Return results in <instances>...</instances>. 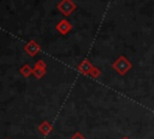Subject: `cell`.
<instances>
[{"label": "cell", "instance_id": "obj_1", "mask_svg": "<svg viewBox=\"0 0 154 139\" xmlns=\"http://www.w3.org/2000/svg\"><path fill=\"white\" fill-rule=\"evenodd\" d=\"M75 4L71 1V0H61L58 5V8L65 15V16H69L73 10H75Z\"/></svg>", "mask_w": 154, "mask_h": 139}, {"label": "cell", "instance_id": "obj_2", "mask_svg": "<svg viewBox=\"0 0 154 139\" xmlns=\"http://www.w3.org/2000/svg\"><path fill=\"white\" fill-rule=\"evenodd\" d=\"M114 69L118 71V73H120V74H124L129 68H130V64H129V62L125 59V58H119L116 63H114Z\"/></svg>", "mask_w": 154, "mask_h": 139}, {"label": "cell", "instance_id": "obj_3", "mask_svg": "<svg viewBox=\"0 0 154 139\" xmlns=\"http://www.w3.org/2000/svg\"><path fill=\"white\" fill-rule=\"evenodd\" d=\"M24 51H25L28 54H30L31 57H34V56H35V54H37V52L40 51V46L36 44V41L31 40V41H29V42L25 45Z\"/></svg>", "mask_w": 154, "mask_h": 139}, {"label": "cell", "instance_id": "obj_4", "mask_svg": "<svg viewBox=\"0 0 154 139\" xmlns=\"http://www.w3.org/2000/svg\"><path fill=\"white\" fill-rule=\"evenodd\" d=\"M71 29H72V25H71L70 22H67L66 19L60 21V22L58 23V25H57V30H58L59 33H61V34H67Z\"/></svg>", "mask_w": 154, "mask_h": 139}, {"label": "cell", "instance_id": "obj_5", "mask_svg": "<svg viewBox=\"0 0 154 139\" xmlns=\"http://www.w3.org/2000/svg\"><path fill=\"white\" fill-rule=\"evenodd\" d=\"M91 69H93V66H91V64H90L88 60H83V62L79 64V66H78V70L82 71L83 74H90Z\"/></svg>", "mask_w": 154, "mask_h": 139}, {"label": "cell", "instance_id": "obj_6", "mask_svg": "<svg viewBox=\"0 0 154 139\" xmlns=\"http://www.w3.org/2000/svg\"><path fill=\"white\" fill-rule=\"evenodd\" d=\"M20 74H23V76L28 77L30 74H32V69H31L28 64H25V65H23V66L20 68Z\"/></svg>", "mask_w": 154, "mask_h": 139}, {"label": "cell", "instance_id": "obj_7", "mask_svg": "<svg viewBox=\"0 0 154 139\" xmlns=\"http://www.w3.org/2000/svg\"><path fill=\"white\" fill-rule=\"evenodd\" d=\"M40 128V131L43 133V134H48L49 132H51V129H52V127H51V124H48V122H42V124L38 127Z\"/></svg>", "mask_w": 154, "mask_h": 139}, {"label": "cell", "instance_id": "obj_8", "mask_svg": "<svg viewBox=\"0 0 154 139\" xmlns=\"http://www.w3.org/2000/svg\"><path fill=\"white\" fill-rule=\"evenodd\" d=\"M32 74H35V76L37 77V79H40V77H42L43 76V74H45V69H41V68H34L32 69Z\"/></svg>", "mask_w": 154, "mask_h": 139}, {"label": "cell", "instance_id": "obj_9", "mask_svg": "<svg viewBox=\"0 0 154 139\" xmlns=\"http://www.w3.org/2000/svg\"><path fill=\"white\" fill-rule=\"evenodd\" d=\"M35 66H36V68H41V69H45V68H46V64H45L43 60H38Z\"/></svg>", "mask_w": 154, "mask_h": 139}, {"label": "cell", "instance_id": "obj_10", "mask_svg": "<svg viewBox=\"0 0 154 139\" xmlns=\"http://www.w3.org/2000/svg\"><path fill=\"white\" fill-rule=\"evenodd\" d=\"M90 74L94 76V77H96V76H99V70H95V69H91V71H90Z\"/></svg>", "mask_w": 154, "mask_h": 139}, {"label": "cell", "instance_id": "obj_11", "mask_svg": "<svg viewBox=\"0 0 154 139\" xmlns=\"http://www.w3.org/2000/svg\"><path fill=\"white\" fill-rule=\"evenodd\" d=\"M72 139H84V138H83V137H82L79 133H76V134L72 137Z\"/></svg>", "mask_w": 154, "mask_h": 139}, {"label": "cell", "instance_id": "obj_12", "mask_svg": "<svg viewBox=\"0 0 154 139\" xmlns=\"http://www.w3.org/2000/svg\"><path fill=\"white\" fill-rule=\"evenodd\" d=\"M123 139H130V138H126V137H125V138H123Z\"/></svg>", "mask_w": 154, "mask_h": 139}]
</instances>
